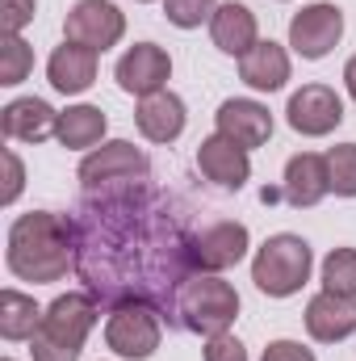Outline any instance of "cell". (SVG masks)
Segmentation results:
<instances>
[{
    "instance_id": "obj_1",
    "label": "cell",
    "mask_w": 356,
    "mask_h": 361,
    "mask_svg": "<svg viewBox=\"0 0 356 361\" xmlns=\"http://www.w3.org/2000/svg\"><path fill=\"white\" fill-rule=\"evenodd\" d=\"M84 206L72 219L76 231V273L96 302L109 311L122 302L177 307L180 281L193 269L180 214L147 185L122 180L105 189H84Z\"/></svg>"
},
{
    "instance_id": "obj_2",
    "label": "cell",
    "mask_w": 356,
    "mask_h": 361,
    "mask_svg": "<svg viewBox=\"0 0 356 361\" xmlns=\"http://www.w3.org/2000/svg\"><path fill=\"white\" fill-rule=\"evenodd\" d=\"M4 265L13 277L46 286V281H63L68 269H76V231L68 214L55 210H30L17 214L8 227V248H4Z\"/></svg>"
},
{
    "instance_id": "obj_3",
    "label": "cell",
    "mask_w": 356,
    "mask_h": 361,
    "mask_svg": "<svg viewBox=\"0 0 356 361\" xmlns=\"http://www.w3.org/2000/svg\"><path fill=\"white\" fill-rule=\"evenodd\" d=\"M101 302L89 290H68L59 294L46 311L38 332L30 336V353L34 361H80V349L89 341V332L96 328Z\"/></svg>"
},
{
    "instance_id": "obj_4",
    "label": "cell",
    "mask_w": 356,
    "mask_h": 361,
    "mask_svg": "<svg viewBox=\"0 0 356 361\" xmlns=\"http://www.w3.org/2000/svg\"><path fill=\"white\" fill-rule=\"evenodd\" d=\"M172 315L184 332L210 341V336L231 332V324L239 319V294L222 273H189L177 290Z\"/></svg>"
},
{
    "instance_id": "obj_5",
    "label": "cell",
    "mask_w": 356,
    "mask_h": 361,
    "mask_svg": "<svg viewBox=\"0 0 356 361\" xmlns=\"http://www.w3.org/2000/svg\"><path fill=\"white\" fill-rule=\"evenodd\" d=\"M310 269H314L310 244L302 235H293V231H281V235H268L256 248L252 281L268 298H289V294H298L310 281Z\"/></svg>"
},
{
    "instance_id": "obj_6",
    "label": "cell",
    "mask_w": 356,
    "mask_h": 361,
    "mask_svg": "<svg viewBox=\"0 0 356 361\" xmlns=\"http://www.w3.org/2000/svg\"><path fill=\"white\" fill-rule=\"evenodd\" d=\"M164 341V324H160V307L151 302H122L109 311L105 319V345L126 361H147Z\"/></svg>"
},
{
    "instance_id": "obj_7",
    "label": "cell",
    "mask_w": 356,
    "mask_h": 361,
    "mask_svg": "<svg viewBox=\"0 0 356 361\" xmlns=\"http://www.w3.org/2000/svg\"><path fill=\"white\" fill-rule=\"evenodd\" d=\"M126 34V13L113 0H76L63 21V42H80L96 55L117 47Z\"/></svg>"
},
{
    "instance_id": "obj_8",
    "label": "cell",
    "mask_w": 356,
    "mask_h": 361,
    "mask_svg": "<svg viewBox=\"0 0 356 361\" xmlns=\"http://www.w3.org/2000/svg\"><path fill=\"white\" fill-rule=\"evenodd\" d=\"M80 185L84 189H105V185H122V180H147L151 177V160L126 143V139H113V143H101L92 147L89 156L80 160Z\"/></svg>"
},
{
    "instance_id": "obj_9",
    "label": "cell",
    "mask_w": 356,
    "mask_h": 361,
    "mask_svg": "<svg viewBox=\"0 0 356 361\" xmlns=\"http://www.w3.org/2000/svg\"><path fill=\"white\" fill-rule=\"evenodd\" d=\"M344 38V13L340 4H306L302 13H293L289 21V47L302 55V59H323L336 51V42Z\"/></svg>"
},
{
    "instance_id": "obj_10",
    "label": "cell",
    "mask_w": 356,
    "mask_h": 361,
    "mask_svg": "<svg viewBox=\"0 0 356 361\" xmlns=\"http://www.w3.org/2000/svg\"><path fill=\"white\" fill-rule=\"evenodd\" d=\"M248 248H252L248 227L222 219V223H210V227H201L193 235L189 257H193V269L197 273H222V269H231V265H239L248 257Z\"/></svg>"
},
{
    "instance_id": "obj_11",
    "label": "cell",
    "mask_w": 356,
    "mask_h": 361,
    "mask_svg": "<svg viewBox=\"0 0 356 361\" xmlns=\"http://www.w3.org/2000/svg\"><path fill=\"white\" fill-rule=\"evenodd\" d=\"M285 122L306 139H323L344 122V101L331 85H302L285 105Z\"/></svg>"
},
{
    "instance_id": "obj_12",
    "label": "cell",
    "mask_w": 356,
    "mask_h": 361,
    "mask_svg": "<svg viewBox=\"0 0 356 361\" xmlns=\"http://www.w3.org/2000/svg\"><path fill=\"white\" fill-rule=\"evenodd\" d=\"M168 76H172V55L164 51V47H155V42H134L122 59H117V68H113V80H117V89L130 92V97H151V92H164L168 89Z\"/></svg>"
},
{
    "instance_id": "obj_13",
    "label": "cell",
    "mask_w": 356,
    "mask_h": 361,
    "mask_svg": "<svg viewBox=\"0 0 356 361\" xmlns=\"http://www.w3.org/2000/svg\"><path fill=\"white\" fill-rule=\"evenodd\" d=\"M214 122H218V135L231 139V143H239L243 152L265 147L268 139H272V114H268V105L252 101V97L222 101L218 114H214Z\"/></svg>"
},
{
    "instance_id": "obj_14",
    "label": "cell",
    "mask_w": 356,
    "mask_h": 361,
    "mask_svg": "<svg viewBox=\"0 0 356 361\" xmlns=\"http://www.w3.org/2000/svg\"><path fill=\"white\" fill-rule=\"evenodd\" d=\"M197 169H201V177L210 180V185H218V189H243L248 177H252L248 152H243L239 143L222 139L218 130H214L210 139H201V147H197Z\"/></svg>"
},
{
    "instance_id": "obj_15",
    "label": "cell",
    "mask_w": 356,
    "mask_h": 361,
    "mask_svg": "<svg viewBox=\"0 0 356 361\" xmlns=\"http://www.w3.org/2000/svg\"><path fill=\"white\" fill-rule=\"evenodd\" d=\"M331 193V177H327V156L319 152H298L285 164V180H281V197L298 210L319 206Z\"/></svg>"
},
{
    "instance_id": "obj_16",
    "label": "cell",
    "mask_w": 356,
    "mask_h": 361,
    "mask_svg": "<svg viewBox=\"0 0 356 361\" xmlns=\"http://www.w3.org/2000/svg\"><path fill=\"white\" fill-rule=\"evenodd\" d=\"M306 332H310V341H319V345L348 341L356 332V302L344 298V294L319 290V294L306 302Z\"/></svg>"
},
{
    "instance_id": "obj_17",
    "label": "cell",
    "mask_w": 356,
    "mask_h": 361,
    "mask_svg": "<svg viewBox=\"0 0 356 361\" xmlns=\"http://www.w3.org/2000/svg\"><path fill=\"white\" fill-rule=\"evenodd\" d=\"M184 122H189L184 101L168 89L143 97L139 109H134V126H139V135L147 143H177L180 135H184Z\"/></svg>"
},
{
    "instance_id": "obj_18",
    "label": "cell",
    "mask_w": 356,
    "mask_h": 361,
    "mask_svg": "<svg viewBox=\"0 0 356 361\" xmlns=\"http://www.w3.org/2000/svg\"><path fill=\"white\" fill-rule=\"evenodd\" d=\"M55 126H59V114L42 97H17L0 109V130L13 143H42L55 135Z\"/></svg>"
},
{
    "instance_id": "obj_19",
    "label": "cell",
    "mask_w": 356,
    "mask_h": 361,
    "mask_svg": "<svg viewBox=\"0 0 356 361\" xmlns=\"http://www.w3.org/2000/svg\"><path fill=\"white\" fill-rule=\"evenodd\" d=\"M96 59H101V55L89 51V47H80V42H63V47H55L51 59H46V80H51V89L68 92V97L89 92L92 80H96Z\"/></svg>"
},
{
    "instance_id": "obj_20",
    "label": "cell",
    "mask_w": 356,
    "mask_h": 361,
    "mask_svg": "<svg viewBox=\"0 0 356 361\" xmlns=\"http://www.w3.org/2000/svg\"><path fill=\"white\" fill-rule=\"evenodd\" d=\"M210 38L222 55H248L256 42H260V25H256V13L239 0H227L218 4V13L210 17Z\"/></svg>"
},
{
    "instance_id": "obj_21",
    "label": "cell",
    "mask_w": 356,
    "mask_h": 361,
    "mask_svg": "<svg viewBox=\"0 0 356 361\" xmlns=\"http://www.w3.org/2000/svg\"><path fill=\"white\" fill-rule=\"evenodd\" d=\"M239 80L256 92L285 89V80H289V51H285L281 42H272V38L256 42V47L239 59Z\"/></svg>"
},
{
    "instance_id": "obj_22",
    "label": "cell",
    "mask_w": 356,
    "mask_h": 361,
    "mask_svg": "<svg viewBox=\"0 0 356 361\" xmlns=\"http://www.w3.org/2000/svg\"><path fill=\"white\" fill-rule=\"evenodd\" d=\"M109 130V118L101 114V105H68L59 114V126H55V139L68 147V152H92Z\"/></svg>"
},
{
    "instance_id": "obj_23",
    "label": "cell",
    "mask_w": 356,
    "mask_h": 361,
    "mask_svg": "<svg viewBox=\"0 0 356 361\" xmlns=\"http://www.w3.org/2000/svg\"><path fill=\"white\" fill-rule=\"evenodd\" d=\"M42 324V307L21 290H0V336L4 341H30Z\"/></svg>"
},
{
    "instance_id": "obj_24",
    "label": "cell",
    "mask_w": 356,
    "mask_h": 361,
    "mask_svg": "<svg viewBox=\"0 0 356 361\" xmlns=\"http://www.w3.org/2000/svg\"><path fill=\"white\" fill-rule=\"evenodd\" d=\"M30 72H34V47L21 34H4L0 38V85L17 89Z\"/></svg>"
},
{
    "instance_id": "obj_25",
    "label": "cell",
    "mask_w": 356,
    "mask_h": 361,
    "mask_svg": "<svg viewBox=\"0 0 356 361\" xmlns=\"http://www.w3.org/2000/svg\"><path fill=\"white\" fill-rule=\"evenodd\" d=\"M323 290L356 298V248H331L323 261Z\"/></svg>"
},
{
    "instance_id": "obj_26",
    "label": "cell",
    "mask_w": 356,
    "mask_h": 361,
    "mask_svg": "<svg viewBox=\"0 0 356 361\" xmlns=\"http://www.w3.org/2000/svg\"><path fill=\"white\" fill-rule=\"evenodd\" d=\"M327 177L336 197H356V143H340L327 152Z\"/></svg>"
},
{
    "instance_id": "obj_27",
    "label": "cell",
    "mask_w": 356,
    "mask_h": 361,
    "mask_svg": "<svg viewBox=\"0 0 356 361\" xmlns=\"http://www.w3.org/2000/svg\"><path fill=\"white\" fill-rule=\"evenodd\" d=\"M164 13L177 30H197L218 13V0H164Z\"/></svg>"
},
{
    "instance_id": "obj_28",
    "label": "cell",
    "mask_w": 356,
    "mask_h": 361,
    "mask_svg": "<svg viewBox=\"0 0 356 361\" xmlns=\"http://www.w3.org/2000/svg\"><path fill=\"white\" fill-rule=\"evenodd\" d=\"M38 13V0H0V30L4 34H21Z\"/></svg>"
},
{
    "instance_id": "obj_29",
    "label": "cell",
    "mask_w": 356,
    "mask_h": 361,
    "mask_svg": "<svg viewBox=\"0 0 356 361\" xmlns=\"http://www.w3.org/2000/svg\"><path fill=\"white\" fill-rule=\"evenodd\" d=\"M205 361H248V349L239 345V336H231V332H222V336H210L205 341Z\"/></svg>"
},
{
    "instance_id": "obj_30",
    "label": "cell",
    "mask_w": 356,
    "mask_h": 361,
    "mask_svg": "<svg viewBox=\"0 0 356 361\" xmlns=\"http://www.w3.org/2000/svg\"><path fill=\"white\" fill-rule=\"evenodd\" d=\"M260 361H314V349H306L298 341H272Z\"/></svg>"
},
{
    "instance_id": "obj_31",
    "label": "cell",
    "mask_w": 356,
    "mask_h": 361,
    "mask_svg": "<svg viewBox=\"0 0 356 361\" xmlns=\"http://www.w3.org/2000/svg\"><path fill=\"white\" fill-rule=\"evenodd\" d=\"M4 169H8V180H4L0 202H4V206H13V202L21 197V185H25V169H21V160H17V152H4Z\"/></svg>"
},
{
    "instance_id": "obj_32",
    "label": "cell",
    "mask_w": 356,
    "mask_h": 361,
    "mask_svg": "<svg viewBox=\"0 0 356 361\" xmlns=\"http://www.w3.org/2000/svg\"><path fill=\"white\" fill-rule=\"evenodd\" d=\"M344 85H348V97L356 101V55L344 63Z\"/></svg>"
},
{
    "instance_id": "obj_33",
    "label": "cell",
    "mask_w": 356,
    "mask_h": 361,
    "mask_svg": "<svg viewBox=\"0 0 356 361\" xmlns=\"http://www.w3.org/2000/svg\"><path fill=\"white\" fill-rule=\"evenodd\" d=\"M139 4H151V0H139Z\"/></svg>"
},
{
    "instance_id": "obj_34",
    "label": "cell",
    "mask_w": 356,
    "mask_h": 361,
    "mask_svg": "<svg viewBox=\"0 0 356 361\" xmlns=\"http://www.w3.org/2000/svg\"><path fill=\"white\" fill-rule=\"evenodd\" d=\"M4 361H13V357H4Z\"/></svg>"
}]
</instances>
